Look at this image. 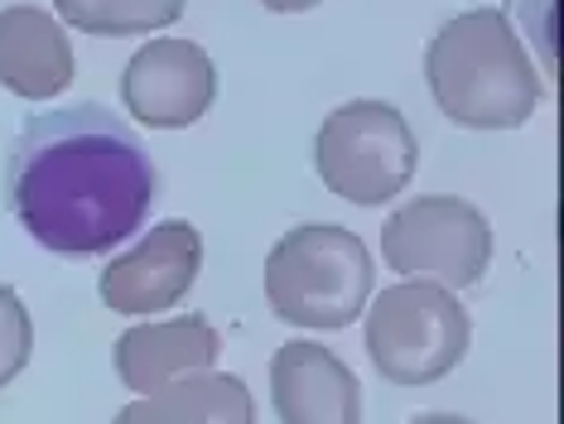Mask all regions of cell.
<instances>
[{
	"mask_svg": "<svg viewBox=\"0 0 564 424\" xmlns=\"http://www.w3.org/2000/svg\"><path fill=\"white\" fill-rule=\"evenodd\" d=\"M155 193L145 140L101 101L30 116L6 150L10 217L63 261L121 251L145 231Z\"/></svg>",
	"mask_w": 564,
	"mask_h": 424,
	"instance_id": "1",
	"label": "cell"
},
{
	"mask_svg": "<svg viewBox=\"0 0 564 424\" xmlns=\"http://www.w3.org/2000/svg\"><path fill=\"white\" fill-rule=\"evenodd\" d=\"M425 83L440 111L464 131H517L545 101L541 73L497 6L454 15L430 39Z\"/></svg>",
	"mask_w": 564,
	"mask_h": 424,
	"instance_id": "2",
	"label": "cell"
},
{
	"mask_svg": "<svg viewBox=\"0 0 564 424\" xmlns=\"http://www.w3.org/2000/svg\"><path fill=\"white\" fill-rule=\"evenodd\" d=\"M377 290V261L348 227L304 222L265 256V304L280 324L333 333L362 318Z\"/></svg>",
	"mask_w": 564,
	"mask_h": 424,
	"instance_id": "3",
	"label": "cell"
},
{
	"mask_svg": "<svg viewBox=\"0 0 564 424\" xmlns=\"http://www.w3.org/2000/svg\"><path fill=\"white\" fill-rule=\"evenodd\" d=\"M367 357L391 385H434L468 357L473 318L440 280H395L367 300Z\"/></svg>",
	"mask_w": 564,
	"mask_h": 424,
	"instance_id": "4",
	"label": "cell"
},
{
	"mask_svg": "<svg viewBox=\"0 0 564 424\" xmlns=\"http://www.w3.org/2000/svg\"><path fill=\"white\" fill-rule=\"evenodd\" d=\"M314 170L343 203L381 208L410 188L420 170V140L391 101L357 97L324 116L314 140Z\"/></svg>",
	"mask_w": 564,
	"mask_h": 424,
	"instance_id": "5",
	"label": "cell"
},
{
	"mask_svg": "<svg viewBox=\"0 0 564 424\" xmlns=\"http://www.w3.org/2000/svg\"><path fill=\"white\" fill-rule=\"evenodd\" d=\"M381 261L401 280L473 290L492 265V222L454 193H420L381 227Z\"/></svg>",
	"mask_w": 564,
	"mask_h": 424,
	"instance_id": "6",
	"label": "cell"
},
{
	"mask_svg": "<svg viewBox=\"0 0 564 424\" xmlns=\"http://www.w3.org/2000/svg\"><path fill=\"white\" fill-rule=\"evenodd\" d=\"M203 270V237L194 222H155L140 241L117 251L107 270L97 275V294L111 314L126 318H150L164 314L194 290Z\"/></svg>",
	"mask_w": 564,
	"mask_h": 424,
	"instance_id": "7",
	"label": "cell"
},
{
	"mask_svg": "<svg viewBox=\"0 0 564 424\" xmlns=\"http://www.w3.org/2000/svg\"><path fill=\"white\" fill-rule=\"evenodd\" d=\"M121 101L150 131H184L217 101V68L194 39H150L121 68Z\"/></svg>",
	"mask_w": 564,
	"mask_h": 424,
	"instance_id": "8",
	"label": "cell"
},
{
	"mask_svg": "<svg viewBox=\"0 0 564 424\" xmlns=\"http://www.w3.org/2000/svg\"><path fill=\"white\" fill-rule=\"evenodd\" d=\"M280 424H362V381L333 347L294 338L271 357Z\"/></svg>",
	"mask_w": 564,
	"mask_h": 424,
	"instance_id": "9",
	"label": "cell"
},
{
	"mask_svg": "<svg viewBox=\"0 0 564 424\" xmlns=\"http://www.w3.org/2000/svg\"><path fill=\"white\" fill-rule=\"evenodd\" d=\"M217 352H223V338L208 324V314H184V318H164V324L126 328L117 347H111V362H117L126 391L155 395L174 381L213 371Z\"/></svg>",
	"mask_w": 564,
	"mask_h": 424,
	"instance_id": "10",
	"label": "cell"
},
{
	"mask_svg": "<svg viewBox=\"0 0 564 424\" xmlns=\"http://www.w3.org/2000/svg\"><path fill=\"white\" fill-rule=\"evenodd\" d=\"M63 20L40 6H6L0 10V87L24 101L63 97L78 73Z\"/></svg>",
	"mask_w": 564,
	"mask_h": 424,
	"instance_id": "11",
	"label": "cell"
},
{
	"mask_svg": "<svg viewBox=\"0 0 564 424\" xmlns=\"http://www.w3.org/2000/svg\"><path fill=\"white\" fill-rule=\"evenodd\" d=\"M111 424H256V401L232 371H198L155 395H140Z\"/></svg>",
	"mask_w": 564,
	"mask_h": 424,
	"instance_id": "12",
	"label": "cell"
},
{
	"mask_svg": "<svg viewBox=\"0 0 564 424\" xmlns=\"http://www.w3.org/2000/svg\"><path fill=\"white\" fill-rule=\"evenodd\" d=\"M63 30H83L97 39H131L164 30L184 15V0H54Z\"/></svg>",
	"mask_w": 564,
	"mask_h": 424,
	"instance_id": "13",
	"label": "cell"
},
{
	"mask_svg": "<svg viewBox=\"0 0 564 424\" xmlns=\"http://www.w3.org/2000/svg\"><path fill=\"white\" fill-rule=\"evenodd\" d=\"M30 352H34L30 308L10 285H0V391L30 367Z\"/></svg>",
	"mask_w": 564,
	"mask_h": 424,
	"instance_id": "14",
	"label": "cell"
},
{
	"mask_svg": "<svg viewBox=\"0 0 564 424\" xmlns=\"http://www.w3.org/2000/svg\"><path fill=\"white\" fill-rule=\"evenodd\" d=\"M256 6L275 10V15H300V10H314V6H324V0H256Z\"/></svg>",
	"mask_w": 564,
	"mask_h": 424,
	"instance_id": "15",
	"label": "cell"
},
{
	"mask_svg": "<svg viewBox=\"0 0 564 424\" xmlns=\"http://www.w3.org/2000/svg\"><path fill=\"white\" fill-rule=\"evenodd\" d=\"M410 424H473L464 415H454V410H430V415H415Z\"/></svg>",
	"mask_w": 564,
	"mask_h": 424,
	"instance_id": "16",
	"label": "cell"
}]
</instances>
